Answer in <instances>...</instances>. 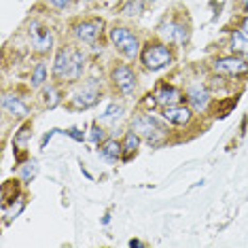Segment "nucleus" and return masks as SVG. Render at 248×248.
I'll return each instance as SVG.
<instances>
[{
    "label": "nucleus",
    "instance_id": "f3484780",
    "mask_svg": "<svg viewBox=\"0 0 248 248\" xmlns=\"http://www.w3.org/2000/svg\"><path fill=\"white\" fill-rule=\"evenodd\" d=\"M85 53L81 51L78 47H72V72H70V83H77L78 78L83 77V72H85Z\"/></svg>",
    "mask_w": 248,
    "mask_h": 248
},
{
    "label": "nucleus",
    "instance_id": "2f4dec72",
    "mask_svg": "<svg viewBox=\"0 0 248 248\" xmlns=\"http://www.w3.org/2000/svg\"><path fill=\"white\" fill-rule=\"evenodd\" d=\"M144 4H155V2H159V0H142Z\"/></svg>",
    "mask_w": 248,
    "mask_h": 248
},
{
    "label": "nucleus",
    "instance_id": "dca6fc26",
    "mask_svg": "<svg viewBox=\"0 0 248 248\" xmlns=\"http://www.w3.org/2000/svg\"><path fill=\"white\" fill-rule=\"evenodd\" d=\"M140 142H142V138H140L138 134L134 132V129L125 132V136H123V142H121V146H123V157H121V159L123 161L132 159V155H136V151L140 149Z\"/></svg>",
    "mask_w": 248,
    "mask_h": 248
},
{
    "label": "nucleus",
    "instance_id": "9b49d317",
    "mask_svg": "<svg viewBox=\"0 0 248 248\" xmlns=\"http://www.w3.org/2000/svg\"><path fill=\"white\" fill-rule=\"evenodd\" d=\"M161 117L170 123V125L187 127L189 123L193 121V110H191L189 104L185 106L183 102H180V104H174V106H166V108L161 110Z\"/></svg>",
    "mask_w": 248,
    "mask_h": 248
},
{
    "label": "nucleus",
    "instance_id": "1a4fd4ad",
    "mask_svg": "<svg viewBox=\"0 0 248 248\" xmlns=\"http://www.w3.org/2000/svg\"><path fill=\"white\" fill-rule=\"evenodd\" d=\"M28 36H30V43H32V49H34L36 53H49L53 49V32L51 28L47 26H41L38 21H32L30 26H28Z\"/></svg>",
    "mask_w": 248,
    "mask_h": 248
},
{
    "label": "nucleus",
    "instance_id": "a878e982",
    "mask_svg": "<svg viewBox=\"0 0 248 248\" xmlns=\"http://www.w3.org/2000/svg\"><path fill=\"white\" fill-rule=\"evenodd\" d=\"M28 129H30V125H24L19 129V134H17V138H15V146H24L26 144V140H28Z\"/></svg>",
    "mask_w": 248,
    "mask_h": 248
},
{
    "label": "nucleus",
    "instance_id": "20e7f679",
    "mask_svg": "<svg viewBox=\"0 0 248 248\" xmlns=\"http://www.w3.org/2000/svg\"><path fill=\"white\" fill-rule=\"evenodd\" d=\"M110 81L123 98H134V93L138 89V75L127 64H117L110 70Z\"/></svg>",
    "mask_w": 248,
    "mask_h": 248
},
{
    "label": "nucleus",
    "instance_id": "2eb2a0df",
    "mask_svg": "<svg viewBox=\"0 0 248 248\" xmlns=\"http://www.w3.org/2000/svg\"><path fill=\"white\" fill-rule=\"evenodd\" d=\"M98 153L102 155L106 161L115 163L117 159H121V157H123V146H121V142H119V140H115V138H106L104 142L100 144Z\"/></svg>",
    "mask_w": 248,
    "mask_h": 248
},
{
    "label": "nucleus",
    "instance_id": "412c9836",
    "mask_svg": "<svg viewBox=\"0 0 248 248\" xmlns=\"http://www.w3.org/2000/svg\"><path fill=\"white\" fill-rule=\"evenodd\" d=\"M24 208H26V200L21 195L17 197V204H15V202H11V204H4V217H7V218H4V223H11L13 218H17Z\"/></svg>",
    "mask_w": 248,
    "mask_h": 248
},
{
    "label": "nucleus",
    "instance_id": "f8f14e48",
    "mask_svg": "<svg viewBox=\"0 0 248 248\" xmlns=\"http://www.w3.org/2000/svg\"><path fill=\"white\" fill-rule=\"evenodd\" d=\"M187 104L191 106V110L197 112V115L206 112L208 106H210V93H208V89L202 87V85L189 87L187 89Z\"/></svg>",
    "mask_w": 248,
    "mask_h": 248
},
{
    "label": "nucleus",
    "instance_id": "0eeeda50",
    "mask_svg": "<svg viewBox=\"0 0 248 248\" xmlns=\"http://www.w3.org/2000/svg\"><path fill=\"white\" fill-rule=\"evenodd\" d=\"M102 28H104V21L98 19V17L81 19L72 26V36L83 45H95L100 34H102Z\"/></svg>",
    "mask_w": 248,
    "mask_h": 248
},
{
    "label": "nucleus",
    "instance_id": "6e6552de",
    "mask_svg": "<svg viewBox=\"0 0 248 248\" xmlns=\"http://www.w3.org/2000/svg\"><path fill=\"white\" fill-rule=\"evenodd\" d=\"M98 102H100V85H98L95 78L87 81L77 93L70 95V106L75 110H87V108H92V106H95Z\"/></svg>",
    "mask_w": 248,
    "mask_h": 248
},
{
    "label": "nucleus",
    "instance_id": "473e14b6",
    "mask_svg": "<svg viewBox=\"0 0 248 248\" xmlns=\"http://www.w3.org/2000/svg\"><path fill=\"white\" fill-rule=\"evenodd\" d=\"M85 2H93V0H85Z\"/></svg>",
    "mask_w": 248,
    "mask_h": 248
},
{
    "label": "nucleus",
    "instance_id": "bb28decb",
    "mask_svg": "<svg viewBox=\"0 0 248 248\" xmlns=\"http://www.w3.org/2000/svg\"><path fill=\"white\" fill-rule=\"evenodd\" d=\"M47 2L51 4L53 9H58V11H64V9H68L70 0H47Z\"/></svg>",
    "mask_w": 248,
    "mask_h": 248
},
{
    "label": "nucleus",
    "instance_id": "b1692460",
    "mask_svg": "<svg viewBox=\"0 0 248 248\" xmlns=\"http://www.w3.org/2000/svg\"><path fill=\"white\" fill-rule=\"evenodd\" d=\"M36 172H38V163L36 161H28V163H24V166L19 168V176H21L24 183H30V180L36 176Z\"/></svg>",
    "mask_w": 248,
    "mask_h": 248
},
{
    "label": "nucleus",
    "instance_id": "393cba45",
    "mask_svg": "<svg viewBox=\"0 0 248 248\" xmlns=\"http://www.w3.org/2000/svg\"><path fill=\"white\" fill-rule=\"evenodd\" d=\"M89 140H92L93 144H102L104 140H106V134H104V129L100 127V125H93L92 129H89Z\"/></svg>",
    "mask_w": 248,
    "mask_h": 248
},
{
    "label": "nucleus",
    "instance_id": "5701e85b",
    "mask_svg": "<svg viewBox=\"0 0 248 248\" xmlns=\"http://www.w3.org/2000/svg\"><path fill=\"white\" fill-rule=\"evenodd\" d=\"M123 112H125V106H123V102H117V100H112V102L106 106L102 119L104 121H115V119H119Z\"/></svg>",
    "mask_w": 248,
    "mask_h": 248
},
{
    "label": "nucleus",
    "instance_id": "7ed1b4c3",
    "mask_svg": "<svg viewBox=\"0 0 248 248\" xmlns=\"http://www.w3.org/2000/svg\"><path fill=\"white\" fill-rule=\"evenodd\" d=\"M108 38H110L112 47L127 60L138 58L140 51H142V45H140L138 36L134 34L127 26H112L108 30Z\"/></svg>",
    "mask_w": 248,
    "mask_h": 248
},
{
    "label": "nucleus",
    "instance_id": "9d476101",
    "mask_svg": "<svg viewBox=\"0 0 248 248\" xmlns=\"http://www.w3.org/2000/svg\"><path fill=\"white\" fill-rule=\"evenodd\" d=\"M70 72H72V47H62L55 53L53 60V81L62 85V83H70Z\"/></svg>",
    "mask_w": 248,
    "mask_h": 248
},
{
    "label": "nucleus",
    "instance_id": "ddd939ff",
    "mask_svg": "<svg viewBox=\"0 0 248 248\" xmlns=\"http://www.w3.org/2000/svg\"><path fill=\"white\" fill-rule=\"evenodd\" d=\"M2 108L7 115L13 117V119H26V117L30 115V106H28L21 98H17L15 93H4Z\"/></svg>",
    "mask_w": 248,
    "mask_h": 248
},
{
    "label": "nucleus",
    "instance_id": "f03ea898",
    "mask_svg": "<svg viewBox=\"0 0 248 248\" xmlns=\"http://www.w3.org/2000/svg\"><path fill=\"white\" fill-rule=\"evenodd\" d=\"M140 62L146 70L151 72H159L168 66H172L174 53L172 47H168V43L163 41H149L140 51Z\"/></svg>",
    "mask_w": 248,
    "mask_h": 248
},
{
    "label": "nucleus",
    "instance_id": "c756f323",
    "mask_svg": "<svg viewBox=\"0 0 248 248\" xmlns=\"http://www.w3.org/2000/svg\"><path fill=\"white\" fill-rule=\"evenodd\" d=\"M240 7H242V13L248 17V0H240Z\"/></svg>",
    "mask_w": 248,
    "mask_h": 248
},
{
    "label": "nucleus",
    "instance_id": "7c9ffc66",
    "mask_svg": "<svg viewBox=\"0 0 248 248\" xmlns=\"http://www.w3.org/2000/svg\"><path fill=\"white\" fill-rule=\"evenodd\" d=\"M129 246H132V248L136 246V248H138V246H144V244H142V242H140V240H129Z\"/></svg>",
    "mask_w": 248,
    "mask_h": 248
},
{
    "label": "nucleus",
    "instance_id": "f257e3e1",
    "mask_svg": "<svg viewBox=\"0 0 248 248\" xmlns=\"http://www.w3.org/2000/svg\"><path fill=\"white\" fill-rule=\"evenodd\" d=\"M134 132L138 134L144 142H149L151 146H161L163 142L170 136V129H168V121L163 119H157L155 115L151 112H140L132 119V127Z\"/></svg>",
    "mask_w": 248,
    "mask_h": 248
},
{
    "label": "nucleus",
    "instance_id": "6ab92c4d",
    "mask_svg": "<svg viewBox=\"0 0 248 248\" xmlns=\"http://www.w3.org/2000/svg\"><path fill=\"white\" fill-rule=\"evenodd\" d=\"M47 77H49V72H47V64H45V62H38V64L34 66V70H32L30 85L34 87V89L45 87V85H47Z\"/></svg>",
    "mask_w": 248,
    "mask_h": 248
},
{
    "label": "nucleus",
    "instance_id": "423d86ee",
    "mask_svg": "<svg viewBox=\"0 0 248 248\" xmlns=\"http://www.w3.org/2000/svg\"><path fill=\"white\" fill-rule=\"evenodd\" d=\"M212 72L221 77H244L248 75V60L240 55H223L212 62Z\"/></svg>",
    "mask_w": 248,
    "mask_h": 248
},
{
    "label": "nucleus",
    "instance_id": "a211bd4d",
    "mask_svg": "<svg viewBox=\"0 0 248 248\" xmlns=\"http://www.w3.org/2000/svg\"><path fill=\"white\" fill-rule=\"evenodd\" d=\"M229 49L235 55L248 60V36H244L240 30H235L233 34H231V38H229Z\"/></svg>",
    "mask_w": 248,
    "mask_h": 248
},
{
    "label": "nucleus",
    "instance_id": "aec40b11",
    "mask_svg": "<svg viewBox=\"0 0 248 248\" xmlns=\"http://www.w3.org/2000/svg\"><path fill=\"white\" fill-rule=\"evenodd\" d=\"M62 102V93L60 89L55 85H45L43 87V104L47 106V108H55Z\"/></svg>",
    "mask_w": 248,
    "mask_h": 248
},
{
    "label": "nucleus",
    "instance_id": "4be33fe9",
    "mask_svg": "<svg viewBox=\"0 0 248 248\" xmlns=\"http://www.w3.org/2000/svg\"><path fill=\"white\" fill-rule=\"evenodd\" d=\"M142 11H144L142 0H127V2L121 7V15H125V17H138Z\"/></svg>",
    "mask_w": 248,
    "mask_h": 248
},
{
    "label": "nucleus",
    "instance_id": "cd10ccee",
    "mask_svg": "<svg viewBox=\"0 0 248 248\" xmlns=\"http://www.w3.org/2000/svg\"><path fill=\"white\" fill-rule=\"evenodd\" d=\"M238 30H240V32H242V34H244V36H248V17H246V15H244V19L240 21Z\"/></svg>",
    "mask_w": 248,
    "mask_h": 248
},
{
    "label": "nucleus",
    "instance_id": "39448f33",
    "mask_svg": "<svg viewBox=\"0 0 248 248\" xmlns=\"http://www.w3.org/2000/svg\"><path fill=\"white\" fill-rule=\"evenodd\" d=\"M157 34L168 45H185L189 41V24L178 17H166L157 28Z\"/></svg>",
    "mask_w": 248,
    "mask_h": 248
},
{
    "label": "nucleus",
    "instance_id": "c85d7f7f",
    "mask_svg": "<svg viewBox=\"0 0 248 248\" xmlns=\"http://www.w3.org/2000/svg\"><path fill=\"white\" fill-rule=\"evenodd\" d=\"M77 132H78V129H75V127H72V129H68V134H70V136L75 138V140H78V142H81V140H83V136H81V134H77Z\"/></svg>",
    "mask_w": 248,
    "mask_h": 248
},
{
    "label": "nucleus",
    "instance_id": "4468645a",
    "mask_svg": "<svg viewBox=\"0 0 248 248\" xmlns=\"http://www.w3.org/2000/svg\"><path fill=\"white\" fill-rule=\"evenodd\" d=\"M155 98H157V104L159 106H174V104H180L183 102V92L174 85H168V83H161L159 87L155 89Z\"/></svg>",
    "mask_w": 248,
    "mask_h": 248
}]
</instances>
